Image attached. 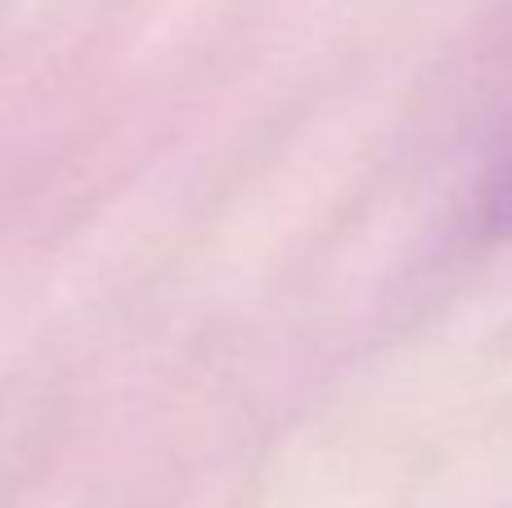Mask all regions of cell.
Instances as JSON below:
<instances>
[{
  "instance_id": "1",
  "label": "cell",
  "mask_w": 512,
  "mask_h": 508,
  "mask_svg": "<svg viewBox=\"0 0 512 508\" xmlns=\"http://www.w3.org/2000/svg\"><path fill=\"white\" fill-rule=\"evenodd\" d=\"M486 216L495 225H512V162H508V171L490 185V203H486Z\"/></svg>"
}]
</instances>
